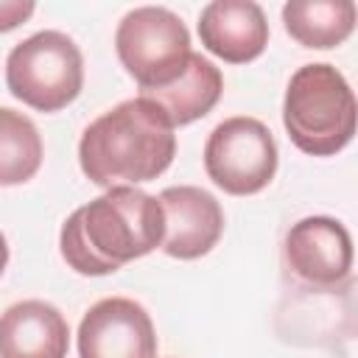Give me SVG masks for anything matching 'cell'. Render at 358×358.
<instances>
[{"mask_svg": "<svg viewBox=\"0 0 358 358\" xmlns=\"http://www.w3.org/2000/svg\"><path fill=\"white\" fill-rule=\"evenodd\" d=\"M8 92L36 112L70 106L84 87V56L62 31H36L6 59Z\"/></svg>", "mask_w": 358, "mask_h": 358, "instance_id": "cell-4", "label": "cell"}, {"mask_svg": "<svg viewBox=\"0 0 358 358\" xmlns=\"http://www.w3.org/2000/svg\"><path fill=\"white\" fill-rule=\"evenodd\" d=\"M358 8L352 0H291L282 6L285 34L302 48L330 50L355 31Z\"/></svg>", "mask_w": 358, "mask_h": 358, "instance_id": "cell-13", "label": "cell"}, {"mask_svg": "<svg viewBox=\"0 0 358 358\" xmlns=\"http://www.w3.org/2000/svg\"><path fill=\"white\" fill-rule=\"evenodd\" d=\"M70 324L45 299H22L0 313V358H67Z\"/></svg>", "mask_w": 358, "mask_h": 358, "instance_id": "cell-11", "label": "cell"}, {"mask_svg": "<svg viewBox=\"0 0 358 358\" xmlns=\"http://www.w3.org/2000/svg\"><path fill=\"white\" fill-rule=\"evenodd\" d=\"M358 106L347 78L327 62L302 64L285 87L282 126L310 157H333L355 134Z\"/></svg>", "mask_w": 358, "mask_h": 358, "instance_id": "cell-3", "label": "cell"}, {"mask_svg": "<svg viewBox=\"0 0 358 358\" xmlns=\"http://www.w3.org/2000/svg\"><path fill=\"white\" fill-rule=\"evenodd\" d=\"M277 143L257 117L221 120L204 143V171L229 196H255L277 173Z\"/></svg>", "mask_w": 358, "mask_h": 358, "instance_id": "cell-6", "label": "cell"}, {"mask_svg": "<svg viewBox=\"0 0 358 358\" xmlns=\"http://www.w3.org/2000/svg\"><path fill=\"white\" fill-rule=\"evenodd\" d=\"M42 137L34 120L17 109L0 106V185H25L42 168Z\"/></svg>", "mask_w": 358, "mask_h": 358, "instance_id": "cell-14", "label": "cell"}, {"mask_svg": "<svg viewBox=\"0 0 358 358\" xmlns=\"http://www.w3.org/2000/svg\"><path fill=\"white\" fill-rule=\"evenodd\" d=\"M165 215L159 249L176 260H196L213 252L224 235V210L213 193L196 185L165 187L157 196Z\"/></svg>", "mask_w": 358, "mask_h": 358, "instance_id": "cell-9", "label": "cell"}, {"mask_svg": "<svg viewBox=\"0 0 358 358\" xmlns=\"http://www.w3.org/2000/svg\"><path fill=\"white\" fill-rule=\"evenodd\" d=\"M34 11H36V3L31 0H0V34L22 25L25 20H31Z\"/></svg>", "mask_w": 358, "mask_h": 358, "instance_id": "cell-15", "label": "cell"}, {"mask_svg": "<svg viewBox=\"0 0 358 358\" xmlns=\"http://www.w3.org/2000/svg\"><path fill=\"white\" fill-rule=\"evenodd\" d=\"M221 92H224L221 70L201 53H190L179 78H173L171 84L157 87V90H143L140 98L151 101L168 117V123L176 129V126H187V123L204 117L218 103Z\"/></svg>", "mask_w": 358, "mask_h": 358, "instance_id": "cell-12", "label": "cell"}, {"mask_svg": "<svg viewBox=\"0 0 358 358\" xmlns=\"http://www.w3.org/2000/svg\"><path fill=\"white\" fill-rule=\"evenodd\" d=\"M6 266H8V243H6V235L0 232V277H3Z\"/></svg>", "mask_w": 358, "mask_h": 358, "instance_id": "cell-16", "label": "cell"}, {"mask_svg": "<svg viewBox=\"0 0 358 358\" xmlns=\"http://www.w3.org/2000/svg\"><path fill=\"white\" fill-rule=\"evenodd\" d=\"M173 154V126L140 95L98 115L78 140V165L84 176L106 190L157 179L168 171Z\"/></svg>", "mask_w": 358, "mask_h": 358, "instance_id": "cell-2", "label": "cell"}, {"mask_svg": "<svg viewBox=\"0 0 358 358\" xmlns=\"http://www.w3.org/2000/svg\"><path fill=\"white\" fill-rule=\"evenodd\" d=\"M81 358H157V333L148 310L129 296L98 299L78 324Z\"/></svg>", "mask_w": 358, "mask_h": 358, "instance_id": "cell-8", "label": "cell"}, {"mask_svg": "<svg viewBox=\"0 0 358 358\" xmlns=\"http://www.w3.org/2000/svg\"><path fill=\"white\" fill-rule=\"evenodd\" d=\"M115 50L140 92L179 78L193 53L182 17L165 6H137L126 11L115 31Z\"/></svg>", "mask_w": 358, "mask_h": 358, "instance_id": "cell-5", "label": "cell"}, {"mask_svg": "<svg viewBox=\"0 0 358 358\" xmlns=\"http://www.w3.org/2000/svg\"><path fill=\"white\" fill-rule=\"evenodd\" d=\"M199 39L227 64H246L266 50L268 22L252 0H213L199 14Z\"/></svg>", "mask_w": 358, "mask_h": 358, "instance_id": "cell-10", "label": "cell"}, {"mask_svg": "<svg viewBox=\"0 0 358 358\" xmlns=\"http://www.w3.org/2000/svg\"><path fill=\"white\" fill-rule=\"evenodd\" d=\"M165 215L157 196L120 185L73 210L59 232L64 263L84 277H103L162 243Z\"/></svg>", "mask_w": 358, "mask_h": 358, "instance_id": "cell-1", "label": "cell"}, {"mask_svg": "<svg viewBox=\"0 0 358 358\" xmlns=\"http://www.w3.org/2000/svg\"><path fill=\"white\" fill-rule=\"evenodd\" d=\"M282 263L294 282L308 291H336L350 282L352 238L330 215H308L291 224L282 243Z\"/></svg>", "mask_w": 358, "mask_h": 358, "instance_id": "cell-7", "label": "cell"}]
</instances>
